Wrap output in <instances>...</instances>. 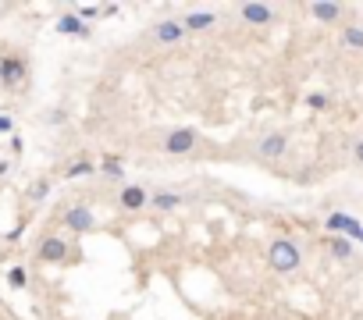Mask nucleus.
Masks as SVG:
<instances>
[{"label": "nucleus", "mask_w": 363, "mask_h": 320, "mask_svg": "<svg viewBox=\"0 0 363 320\" xmlns=\"http://www.w3.org/2000/svg\"><path fill=\"white\" fill-rule=\"evenodd\" d=\"M139 143L154 153H164V157H193V153L203 150L207 139L196 132V128L175 125V128H154V132H146Z\"/></svg>", "instance_id": "obj_1"}, {"label": "nucleus", "mask_w": 363, "mask_h": 320, "mask_svg": "<svg viewBox=\"0 0 363 320\" xmlns=\"http://www.w3.org/2000/svg\"><path fill=\"white\" fill-rule=\"evenodd\" d=\"M250 153H253V160H260V164H282V160H289V153H292V136L282 132V128H267V132L253 136Z\"/></svg>", "instance_id": "obj_2"}, {"label": "nucleus", "mask_w": 363, "mask_h": 320, "mask_svg": "<svg viewBox=\"0 0 363 320\" xmlns=\"http://www.w3.org/2000/svg\"><path fill=\"white\" fill-rule=\"evenodd\" d=\"M267 267L275 271V274H296L302 267V249H299V242L278 235L275 242L267 246Z\"/></svg>", "instance_id": "obj_3"}, {"label": "nucleus", "mask_w": 363, "mask_h": 320, "mask_svg": "<svg viewBox=\"0 0 363 320\" xmlns=\"http://www.w3.org/2000/svg\"><path fill=\"white\" fill-rule=\"evenodd\" d=\"M114 207L121 214H143V210H150V189L143 182H125L114 192Z\"/></svg>", "instance_id": "obj_4"}, {"label": "nucleus", "mask_w": 363, "mask_h": 320, "mask_svg": "<svg viewBox=\"0 0 363 320\" xmlns=\"http://www.w3.org/2000/svg\"><path fill=\"white\" fill-rule=\"evenodd\" d=\"M60 224H65L68 232H75V235H89V232L100 228V221H97V214H93V207H89V203L65 207V210H60Z\"/></svg>", "instance_id": "obj_5"}, {"label": "nucleus", "mask_w": 363, "mask_h": 320, "mask_svg": "<svg viewBox=\"0 0 363 320\" xmlns=\"http://www.w3.org/2000/svg\"><path fill=\"white\" fill-rule=\"evenodd\" d=\"M68 253H75V246L65 235H43L36 246V260L40 264H65V260H72Z\"/></svg>", "instance_id": "obj_6"}, {"label": "nucleus", "mask_w": 363, "mask_h": 320, "mask_svg": "<svg viewBox=\"0 0 363 320\" xmlns=\"http://www.w3.org/2000/svg\"><path fill=\"white\" fill-rule=\"evenodd\" d=\"M25 79H29V61L22 54H4L0 57V86L18 89Z\"/></svg>", "instance_id": "obj_7"}, {"label": "nucleus", "mask_w": 363, "mask_h": 320, "mask_svg": "<svg viewBox=\"0 0 363 320\" xmlns=\"http://www.w3.org/2000/svg\"><path fill=\"white\" fill-rule=\"evenodd\" d=\"M186 40V29H182V18H161L154 29H150V43L157 47H175Z\"/></svg>", "instance_id": "obj_8"}, {"label": "nucleus", "mask_w": 363, "mask_h": 320, "mask_svg": "<svg viewBox=\"0 0 363 320\" xmlns=\"http://www.w3.org/2000/svg\"><path fill=\"white\" fill-rule=\"evenodd\" d=\"M346 4H339V0H314V4H307V15L317 22V25H339L346 18Z\"/></svg>", "instance_id": "obj_9"}, {"label": "nucleus", "mask_w": 363, "mask_h": 320, "mask_svg": "<svg viewBox=\"0 0 363 320\" xmlns=\"http://www.w3.org/2000/svg\"><path fill=\"white\" fill-rule=\"evenodd\" d=\"M235 15L246 22V25H275L278 22V8H271V4H260V0H253V4H239Z\"/></svg>", "instance_id": "obj_10"}, {"label": "nucleus", "mask_w": 363, "mask_h": 320, "mask_svg": "<svg viewBox=\"0 0 363 320\" xmlns=\"http://www.w3.org/2000/svg\"><path fill=\"white\" fill-rule=\"evenodd\" d=\"M324 232H331V235H349L353 242H363L360 221H353V217H346V214H328V217H324Z\"/></svg>", "instance_id": "obj_11"}, {"label": "nucleus", "mask_w": 363, "mask_h": 320, "mask_svg": "<svg viewBox=\"0 0 363 320\" xmlns=\"http://www.w3.org/2000/svg\"><path fill=\"white\" fill-rule=\"evenodd\" d=\"M182 203H186V196H182L178 189H150V210H157V214H171L178 210Z\"/></svg>", "instance_id": "obj_12"}, {"label": "nucleus", "mask_w": 363, "mask_h": 320, "mask_svg": "<svg viewBox=\"0 0 363 320\" xmlns=\"http://www.w3.org/2000/svg\"><path fill=\"white\" fill-rule=\"evenodd\" d=\"M54 29L60 32V36H75V40H89V36H93V25H89V22H82V18H79L75 11L60 15Z\"/></svg>", "instance_id": "obj_13"}, {"label": "nucleus", "mask_w": 363, "mask_h": 320, "mask_svg": "<svg viewBox=\"0 0 363 320\" xmlns=\"http://www.w3.org/2000/svg\"><path fill=\"white\" fill-rule=\"evenodd\" d=\"M218 22H221L218 11H186V15H182V29H186V36H196V32L214 29Z\"/></svg>", "instance_id": "obj_14"}, {"label": "nucleus", "mask_w": 363, "mask_h": 320, "mask_svg": "<svg viewBox=\"0 0 363 320\" xmlns=\"http://www.w3.org/2000/svg\"><path fill=\"white\" fill-rule=\"evenodd\" d=\"M339 43H342V50H349V54H363V22H349V25H342Z\"/></svg>", "instance_id": "obj_15"}, {"label": "nucleus", "mask_w": 363, "mask_h": 320, "mask_svg": "<svg viewBox=\"0 0 363 320\" xmlns=\"http://www.w3.org/2000/svg\"><path fill=\"white\" fill-rule=\"evenodd\" d=\"M97 171L107 175V178H125V164H121L118 157H104L100 164H97Z\"/></svg>", "instance_id": "obj_16"}, {"label": "nucleus", "mask_w": 363, "mask_h": 320, "mask_svg": "<svg viewBox=\"0 0 363 320\" xmlns=\"http://www.w3.org/2000/svg\"><path fill=\"white\" fill-rule=\"evenodd\" d=\"M89 175H97L93 160H75L72 168H65V178H89Z\"/></svg>", "instance_id": "obj_17"}, {"label": "nucleus", "mask_w": 363, "mask_h": 320, "mask_svg": "<svg viewBox=\"0 0 363 320\" xmlns=\"http://www.w3.org/2000/svg\"><path fill=\"white\" fill-rule=\"evenodd\" d=\"M8 285L15 288V292L29 288V271H25V267H11V271H8Z\"/></svg>", "instance_id": "obj_18"}, {"label": "nucleus", "mask_w": 363, "mask_h": 320, "mask_svg": "<svg viewBox=\"0 0 363 320\" xmlns=\"http://www.w3.org/2000/svg\"><path fill=\"white\" fill-rule=\"evenodd\" d=\"M307 107H314V111H328V107H331V96H328V93H307Z\"/></svg>", "instance_id": "obj_19"}, {"label": "nucleus", "mask_w": 363, "mask_h": 320, "mask_svg": "<svg viewBox=\"0 0 363 320\" xmlns=\"http://www.w3.org/2000/svg\"><path fill=\"white\" fill-rule=\"evenodd\" d=\"M75 15H79L82 22H93V18H104V8H93V4H82V8H75Z\"/></svg>", "instance_id": "obj_20"}, {"label": "nucleus", "mask_w": 363, "mask_h": 320, "mask_svg": "<svg viewBox=\"0 0 363 320\" xmlns=\"http://www.w3.org/2000/svg\"><path fill=\"white\" fill-rule=\"evenodd\" d=\"M349 157H353V164H356V168L363 171V132H360V136L353 139V150H349Z\"/></svg>", "instance_id": "obj_21"}, {"label": "nucleus", "mask_w": 363, "mask_h": 320, "mask_svg": "<svg viewBox=\"0 0 363 320\" xmlns=\"http://www.w3.org/2000/svg\"><path fill=\"white\" fill-rule=\"evenodd\" d=\"M349 249H353L349 239H335V246H331V256H339V260H349V256H353Z\"/></svg>", "instance_id": "obj_22"}, {"label": "nucleus", "mask_w": 363, "mask_h": 320, "mask_svg": "<svg viewBox=\"0 0 363 320\" xmlns=\"http://www.w3.org/2000/svg\"><path fill=\"white\" fill-rule=\"evenodd\" d=\"M47 189H50L47 182H36L33 189H29V196H33V200H43V196H47Z\"/></svg>", "instance_id": "obj_23"}, {"label": "nucleus", "mask_w": 363, "mask_h": 320, "mask_svg": "<svg viewBox=\"0 0 363 320\" xmlns=\"http://www.w3.org/2000/svg\"><path fill=\"white\" fill-rule=\"evenodd\" d=\"M11 128H15V121H11L8 114H0V136H4V132H11Z\"/></svg>", "instance_id": "obj_24"}, {"label": "nucleus", "mask_w": 363, "mask_h": 320, "mask_svg": "<svg viewBox=\"0 0 363 320\" xmlns=\"http://www.w3.org/2000/svg\"><path fill=\"white\" fill-rule=\"evenodd\" d=\"M111 320H132V317H125V313H114Z\"/></svg>", "instance_id": "obj_25"}]
</instances>
